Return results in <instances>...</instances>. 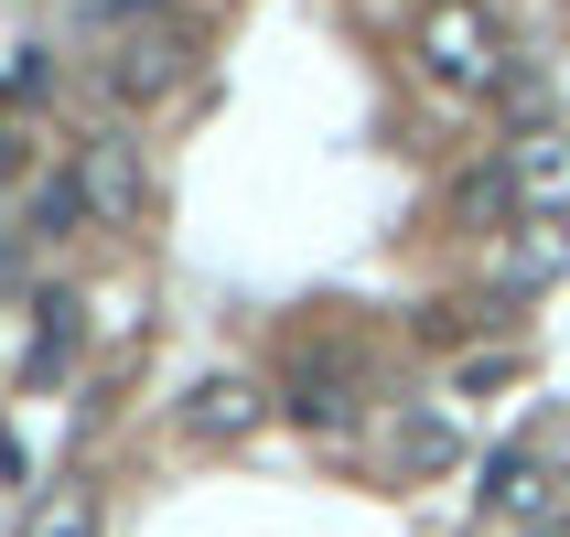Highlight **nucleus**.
Wrapping results in <instances>:
<instances>
[{"mask_svg": "<svg viewBox=\"0 0 570 537\" xmlns=\"http://www.w3.org/2000/svg\"><path fill=\"white\" fill-rule=\"evenodd\" d=\"M410 54H420V76L452 87V97H495L507 87V22H495L484 0H420Z\"/></svg>", "mask_w": 570, "mask_h": 537, "instance_id": "obj_1", "label": "nucleus"}, {"mask_svg": "<svg viewBox=\"0 0 570 537\" xmlns=\"http://www.w3.org/2000/svg\"><path fill=\"white\" fill-rule=\"evenodd\" d=\"M355 398H366V355L355 345H302L291 355V387H281V409L302 419V430H355Z\"/></svg>", "mask_w": 570, "mask_h": 537, "instance_id": "obj_2", "label": "nucleus"}, {"mask_svg": "<svg viewBox=\"0 0 570 537\" xmlns=\"http://www.w3.org/2000/svg\"><path fill=\"white\" fill-rule=\"evenodd\" d=\"M76 193H87V226H140V205H151L140 140H129V129H97V140H76Z\"/></svg>", "mask_w": 570, "mask_h": 537, "instance_id": "obj_3", "label": "nucleus"}, {"mask_svg": "<svg viewBox=\"0 0 570 537\" xmlns=\"http://www.w3.org/2000/svg\"><path fill=\"white\" fill-rule=\"evenodd\" d=\"M194 76V22H140L119 32V54H108V97L119 108H151V97H173Z\"/></svg>", "mask_w": 570, "mask_h": 537, "instance_id": "obj_4", "label": "nucleus"}, {"mask_svg": "<svg viewBox=\"0 0 570 537\" xmlns=\"http://www.w3.org/2000/svg\"><path fill=\"white\" fill-rule=\"evenodd\" d=\"M549 474H560V451H549V430H528V441L484 451L474 506H484V516H528V527H539V516H549Z\"/></svg>", "mask_w": 570, "mask_h": 537, "instance_id": "obj_5", "label": "nucleus"}, {"mask_svg": "<svg viewBox=\"0 0 570 537\" xmlns=\"http://www.w3.org/2000/svg\"><path fill=\"white\" fill-rule=\"evenodd\" d=\"M377 463H387V484L452 474V463H463V430H452L442 409H387V419H377Z\"/></svg>", "mask_w": 570, "mask_h": 537, "instance_id": "obj_6", "label": "nucleus"}, {"mask_svg": "<svg viewBox=\"0 0 570 537\" xmlns=\"http://www.w3.org/2000/svg\"><path fill=\"white\" fill-rule=\"evenodd\" d=\"M258 419H269V387L237 377V366H226V377H194V398H184V430L194 441H226V451L248 441Z\"/></svg>", "mask_w": 570, "mask_h": 537, "instance_id": "obj_7", "label": "nucleus"}, {"mask_svg": "<svg viewBox=\"0 0 570 537\" xmlns=\"http://www.w3.org/2000/svg\"><path fill=\"white\" fill-rule=\"evenodd\" d=\"M507 172H517V205H528V216L570 226V129H517Z\"/></svg>", "mask_w": 570, "mask_h": 537, "instance_id": "obj_8", "label": "nucleus"}, {"mask_svg": "<svg viewBox=\"0 0 570 537\" xmlns=\"http://www.w3.org/2000/svg\"><path fill=\"white\" fill-rule=\"evenodd\" d=\"M76 355H87V301H76V290H43V301H32V345H22V377H32V387H55L65 366H76Z\"/></svg>", "mask_w": 570, "mask_h": 537, "instance_id": "obj_9", "label": "nucleus"}, {"mask_svg": "<svg viewBox=\"0 0 570 537\" xmlns=\"http://www.w3.org/2000/svg\"><path fill=\"white\" fill-rule=\"evenodd\" d=\"M452 226H463V237H507V226H528L507 161H463V172H452Z\"/></svg>", "mask_w": 570, "mask_h": 537, "instance_id": "obj_10", "label": "nucleus"}, {"mask_svg": "<svg viewBox=\"0 0 570 537\" xmlns=\"http://www.w3.org/2000/svg\"><path fill=\"white\" fill-rule=\"evenodd\" d=\"M570 269V226H549V216H528L507 237V248H495V290H507V301H528V290H549Z\"/></svg>", "mask_w": 570, "mask_h": 537, "instance_id": "obj_11", "label": "nucleus"}, {"mask_svg": "<svg viewBox=\"0 0 570 537\" xmlns=\"http://www.w3.org/2000/svg\"><path fill=\"white\" fill-rule=\"evenodd\" d=\"M22 537H97V484H43V495H32L22 506Z\"/></svg>", "mask_w": 570, "mask_h": 537, "instance_id": "obj_12", "label": "nucleus"}, {"mask_svg": "<svg viewBox=\"0 0 570 537\" xmlns=\"http://www.w3.org/2000/svg\"><path fill=\"white\" fill-rule=\"evenodd\" d=\"M76 226H87V193H76V161H65V172L32 183V237H76Z\"/></svg>", "mask_w": 570, "mask_h": 537, "instance_id": "obj_13", "label": "nucleus"}, {"mask_svg": "<svg viewBox=\"0 0 570 537\" xmlns=\"http://www.w3.org/2000/svg\"><path fill=\"white\" fill-rule=\"evenodd\" d=\"M507 377H528V355H517V345H495V355H463V366H452V387H463V398H484V387H507Z\"/></svg>", "mask_w": 570, "mask_h": 537, "instance_id": "obj_14", "label": "nucleus"}, {"mask_svg": "<svg viewBox=\"0 0 570 537\" xmlns=\"http://www.w3.org/2000/svg\"><path fill=\"white\" fill-rule=\"evenodd\" d=\"M97 11H108V22H140V11H151V0H97Z\"/></svg>", "mask_w": 570, "mask_h": 537, "instance_id": "obj_15", "label": "nucleus"}, {"mask_svg": "<svg viewBox=\"0 0 570 537\" xmlns=\"http://www.w3.org/2000/svg\"><path fill=\"white\" fill-rule=\"evenodd\" d=\"M528 537H570V516H539V527H528Z\"/></svg>", "mask_w": 570, "mask_h": 537, "instance_id": "obj_16", "label": "nucleus"}]
</instances>
